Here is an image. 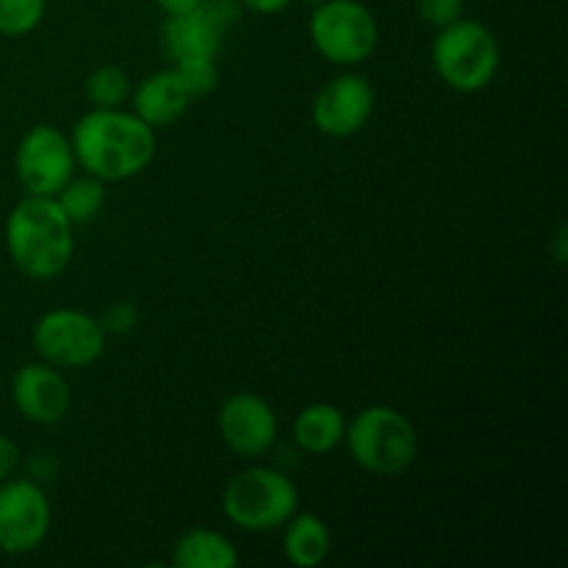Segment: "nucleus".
Segmentation results:
<instances>
[{"label":"nucleus","instance_id":"f257e3e1","mask_svg":"<svg viewBox=\"0 0 568 568\" xmlns=\"http://www.w3.org/2000/svg\"><path fill=\"white\" fill-rule=\"evenodd\" d=\"M72 153L87 175L103 183L128 181L155 159V131L125 109H92L70 133Z\"/></svg>","mask_w":568,"mask_h":568},{"label":"nucleus","instance_id":"f03ea898","mask_svg":"<svg viewBox=\"0 0 568 568\" xmlns=\"http://www.w3.org/2000/svg\"><path fill=\"white\" fill-rule=\"evenodd\" d=\"M75 225L55 197L26 194L6 216V250L17 270L31 281H53L75 253Z\"/></svg>","mask_w":568,"mask_h":568},{"label":"nucleus","instance_id":"7ed1b4c3","mask_svg":"<svg viewBox=\"0 0 568 568\" xmlns=\"http://www.w3.org/2000/svg\"><path fill=\"white\" fill-rule=\"evenodd\" d=\"M344 444L349 458L369 475H399L419 458V433L403 410L369 405L347 422Z\"/></svg>","mask_w":568,"mask_h":568},{"label":"nucleus","instance_id":"20e7f679","mask_svg":"<svg viewBox=\"0 0 568 568\" xmlns=\"http://www.w3.org/2000/svg\"><path fill=\"white\" fill-rule=\"evenodd\" d=\"M300 510V488L272 466H250L222 488V514L244 532L281 530Z\"/></svg>","mask_w":568,"mask_h":568},{"label":"nucleus","instance_id":"39448f33","mask_svg":"<svg viewBox=\"0 0 568 568\" xmlns=\"http://www.w3.org/2000/svg\"><path fill=\"white\" fill-rule=\"evenodd\" d=\"M433 70L455 92H480L497 78L503 48L491 28L480 20L460 17L453 26L438 28L433 39Z\"/></svg>","mask_w":568,"mask_h":568},{"label":"nucleus","instance_id":"423d86ee","mask_svg":"<svg viewBox=\"0 0 568 568\" xmlns=\"http://www.w3.org/2000/svg\"><path fill=\"white\" fill-rule=\"evenodd\" d=\"M308 33L316 53L338 67H355L366 61L375 53L377 39H381L375 14L361 0L316 3Z\"/></svg>","mask_w":568,"mask_h":568},{"label":"nucleus","instance_id":"0eeeda50","mask_svg":"<svg viewBox=\"0 0 568 568\" xmlns=\"http://www.w3.org/2000/svg\"><path fill=\"white\" fill-rule=\"evenodd\" d=\"M33 349L55 369H83L103 358L109 333L98 316L78 308H53L31 331Z\"/></svg>","mask_w":568,"mask_h":568},{"label":"nucleus","instance_id":"6e6552de","mask_svg":"<svg viewBox=\"0 0 568 568\" xmlns=\"http://www.w3.org/2000/svg\"><path fill=\"white\" fill-rule=\"evenodd\" d=\"M78 161L72 142L64 131L50 122L28 128L14 153V172L26 194L55 197L59 189L75 175Z\"/></svg>","mask_w":568,"mask_h":568},{"label":"nucleus","instance_id":"1a4fd4ad","mask_svg":"<svg viewBox=\"0 0 568 568\" xmlns=\"http://www.w3.org/2000/svg\"><path fill=\"white\" fill-rule=\"evenodd\" d=\"M53 510L44 488L37 480L0 483V552L28 555L50 532Z\"/></svg>","mask_w":568,"mask_h":568},{"label":"nucleus","instance_id":"9d476101","mask_svg":"<svg viewBox=\"0 0 568 568\" xmlns=\"http://www.w3.org/2000/svg\"><path fill=\"white\" fill-rule=\"evenodd\" d=\"M375 111V87L358 72H344L316 92L311 120L331 139H347L364 131Z\"/></svg>","mask_w":568,"mask_h":568},{"label":"nucleus","instance_id":"9b49d317","mask_svg":"<svg viewBox=\"0 0 568 568\" xmlns=\"http://www.w3.org/2000/svg\"><path fill=\"white\" fill-rule=\"evenodd\" d=\"M216 430L225 447L239 458H258L277 442V414L255 392H236L222 403Z\"/></svg>","mask_w":568,"mask_h":568},{"label":"nucleus","instance_id":"f8f14e48","mask_svg":"<svg viewBox=\"0 0 568 568\" xmlns=\"http://www.w3.org/2000/svg\"><path fill=\"white\" fill-rule=\"evenodd\" d=\"M11 399L33 425H55L70 414L72 392L61 369L37 361L17 369L11 381Z\"/></svg>","mask_w":568,"mask_h":568},{"label":"nucleus","instance_id":"ddd939ff","mask_svg":"<svg viewBox=\"0 0 568 568\" xmlns=\"http://www.w3.org/2000/svg\"><path fill=\"white\" fill-rule=\"evenodd\" d=\"M227 26L200 0L183 14H170L161 26V44L172 59L183 55H216L225 42Z\"/></svg>","mask_w":568,"mask_h":568},{"label":"nucleus","instance_id":"4468645a","mask_svg":"<svg viewBox=\"0 0 568 568\" xmlns=\"http://www.w3.org/2000/svg\"><path fill=\"white\" fill-rule=\"evenodd\" d=\"M133 100V114L142 122H148L153 131L166 125H175L183 114H186L189 92L183 89V83L178 81V75L172 70L153 72V75L142 78L136 83V89L131 92Z\"/></svg>","mask_w":568,"mask_h":568},{"label":"nucleus","instance_id":"2eb2a0df","mask_svg":"<svg viewBox=\"0 0 568 568\" xmlns=\"http://www.w3.org/2000/svg\"><path fill=\"white\" fill-rule=\"evenodd\" d=\"M347 414L333 403H314L294 416L292 436L308 455H327L344 442Z\"/></svg>","mask_w":568,"mask_h":568},{"label":"nucleus","instance_id":"dca6fc26","mask_svg":"<svg viewBox=\"0 0 568 568\" xmlns=\"http://www.w3.org/2000/svg\"><path fill=\"white\" fill-rule=\"evenodd\" d=\"M331 530L325 519L311 510H297L283 525V555L297 568H316L331 555Z\"/></svg>","mask_w":568,"mask_h":568},{"label":"nucleus","instance_id":"f3484780","mask_svg":"<svg viewBox=\"0 0 568 568\" xmlns=\"http://www.w3.org/2000/svg\"><path fill=\"white\" fill-rule=\"evenodd\" d=\"M175 568H236L239 552L227 536L209 527H194L183 532L172 549Z\"/></svg>","mask_w":568,"mask_h":568},{"label":"nucleus","instance_id":"a211bd4d","mask_svg":"<svg viewBox=\"0 0 568 568\" xmlns=\"http://www.w3.org/2000/svg\"><path fill=\"white\" fill-rule=\"evenodd\" d=\"M55 203L61 205V211L67 214V220L72 225H87L94 216L100 214V209L105 205V183L100 178L87 175L81 178L72 175L64 186L55 194Z\"/></svg>","mask_w":568,"mask_h":568},{"label":"nucleus","instance_id":"6ab92c4d","mask_svg":"<svg viewBox=\"0 0 568 568\" xmlns=\"http://www.w3.org/2000/svg\"><path fill=\"white\" fill-rule=\"evenodd\" d=\"M83 89L92 109H122V103L131 98V78L116 64H103L89 72Z\"/></svg>","mask_w":568,"mask_h":568},{"label":"nucleus","instance_id":"aec40b11","mask_svg":"<svg viewBox=\"0 0 568 568\" xmlns=\"http://www.w3.org/2000/svg\"><path fill=\"white\" fill-rule=\"evenodd\" d=\"M172 72H175L178 81L183 83L192 100L214 92L216 81H220L216 55H183V59H175Z\"/></svg>","mask_w":568,"mask_h":568},{"label":"nucleus","instance_id":"412c9836","mask_svg":"<svg viewBox=\"0 0 568 568\" xmlns=\"http://www.w3.org/2000/svg\"><path fill=\"white\" fill-rule=\"evenodd\" d=\"M44 17V0H0V33L26 37Z\"/></svg>","mask_w":568,"mask_h":568},{"label":"nucleus","instance_id":"4be33fe9","mask_svg":"<svg viewBox=\"0 0 568 568\" xmlns=\"http://www.w3.org/2000/svg\"><path fill=\"white\" fill-rule=\"evenodd\" d=\"M466 0H416V11L430 28H447L464 17Z\"/></svg>","mask_w":568,"mask_h":568},{"label":"nucleus","instance_id":"5701e85b","mask_svg":"<svg viewBox=\"0 0 568 568\" xmlns=\"http://www.w3.org/2000/svg\"><path fill=\"white\" fill-rule=\"evenodd\" d=\"M100 322H103V331L109 336H122L139 325V308L133 303H114Z\"/></svg>","mask_w":568,"mask_h":568},{"label":"nucleus","instance_id":"b1692460","mask_svg":"<svg viewBox=\"0 0 568 568\" xmlns=\"http://www.w3.org/2000/svg\"><path fill=\"white\" fill-rule=\"evenodd\" d=\"M17 466H20V447L9 436L0 433V483L9 480L17 471Z\"/></svg>","mask_w":568,"mask_h":568},{"label":"nucleus","instance_id":"393cba45","mask_svg":"<svg viewBox=\"0 0 568 568\" xmlns=\"http://www.w3.org/2000/svg\"><path fill=\"white\" fill-rule=\"evenodd\" d=\"M242 9L255 11V14H281L283 9L292 6V0H239Z\"/></svg>","mask_w":568,"mask_h":568},{"label":"nucleus","instance_id":"a878e982","mask_svg":"<svg viewBox=\"0 0 568 568\" xmlns=\"http://www.w3.org/2000/svg\"><path fill=\"white\" fill-rule=\"evenodd\" d=\"M155 6H159L161 11H164L166 17L170 14H183V11L194 9V6L200 3V0H153Z\"/></svg>","mask_w":568,"mask_h":568},{"label":"nucleus","instance_id":"bb28decb","mask_svg":"<svg viewBox=\"0 0 568 568\" xmlns=\"http://www.w3.org/2000/svg\"><path fill=\"white\" fill-rule=\"evenodd\" d=\"M305 3H311V6H316V3H325V0H305Z\"/></svg>","mask_w":568,"mask_h":568}]
</instances>
